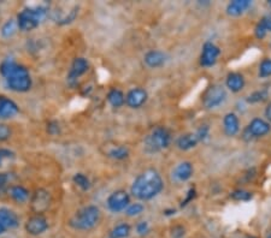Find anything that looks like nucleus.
Returning <instances> with one entry per match:
<instances>
[{
  "mask_svg": "<svg viewBox=\"0 0 271 238\" xmlns=\"http://www.w3.org/2000/svg\"><path fill=\"white\" fill-rule=\"evenodd\" d=\"M258 76L261 79L271 77V58H265V59L262 60L258 69Z\"/></svg>",
  "mask_w": 271,
  "mask_h": 238,
  "instance_id": "7c9ffc66",
  "label": "nucleus"
},
{
  "mask_svg": "<svg viewBox=\"0 0 271 238\" xmlns=\"http://www.w3.org/2000/svg\"><path fill=\"white\" fill-rule=\"evenodd\" d=\"M171 143V134L165 126L154 128L143 141V149L146 153L154 154L167 149Z\"/></svg>",
  "mask_w": 271,
  "mask_h": 238,
  "instance_id": "39448f33",
  "label": "nucleus"
},
{
  "mask_svg": "<svg viewBox=\"0 0 271 238\" xmlns=\"http://www.w3.org/2000/svg\"><path fill=\"white\" fill-rule=\"evenodd\" d=\"M2 161H4V158H2L1 154H0V166L2 165Z\"/></svg>",
  "mask_w": 271,
  "mask_h": 238,
  "instance_id": "37998d69",
  "label": "nucleus"
},
{
  "mask_svg": "<svg viewBox=\"0 0 271 238\" xmlns=\"http://www.w3.org/2000/svg\"><path fill=\"white\" fill-rule=\"evenodd\" d=\"M268 33H271V16H264L259 19V22L257 23L256 28H254V35L258 40H263V39L267 38Z\"/></svg>",
  "mask_w": 271,
  "mask_h": 238,
  "instance_id": "b1692460",
  "label": "nucleus"
},
{
  "mask_svg": "<svg viewBox=\"0 0 271 238\" xmlns=\"http://www.w3.org/2000/svg\"><path fill=\"white\" fill-rule=\"evenodd\" d=\"M265 117H267V120L271 124V101L267 106V109H265Z\"/></svg>",
  "mask_w": 271,
  "mask_h": 238,
  "instance_id": "a19ab883",
  "label": "nucleus"
},
{
  "mask_svg": "<svg viewBox=\"0 0 271 238\" xmlns=\"http://www.w3.org/2000/svg\"><path fill=\"white\" fill-rule=\"evenodd\" d=\"M12 135V130L7 124L0 123V143L6 142L7 140L11 137Z\"/></svg>",
  "mask_w": 271,
  "mask_h": 238,
  "instance_id": "f704fd0d",
  "label": "nucleus"
},
{
  "mask_svg": "<svg viewBox=\"0 0 271 238\" xmlns=\"http://www.w3.org/2000/svg\"><path fill=\"white\" fill-rule=\"evenodd\" d=\"M193 173H194V167L190 161H181L174 167L171 177L176 183H184V182L189 181L192 178Z\"/></svg>",
  "mask_w": 271,
  "mask_h": 238,
  "instance_id": "4468645a",
  "label": "nucleus"
},
{
  "mask_svg": "<svg viewBox=\"0 0 271 238\" xmlns=\"http://www.w3.org/2000/svg\"><path fill=\"white\" fill-rule=\"evenodd\" d=\"M247 238H257V237H254V236H248Z\"/></svg>",
  "mask_w": 271,
  "mask_h": 238,
  "instance_id": "a18cd8bd",
  "label": "nucleus"
},
{
  "mask_svg": "<svg viewBox=\"0 0 271 238\" xmlns=\"http://www.w3.org/2000/svg\"><path fill=\"white\" fill-rule=\"evenodd\" d=\"M46 130H47V132H48L49 135H52V136H56V135L60 134V125H59V123H58L57 120L48 121Z\"/></svg>",
  "mask_w": 271,
  "mask_h": 238,
  "instance_id": "c9c22d12",
  "label": "nucleus"
},
{
  "mask_svg": "<svg viewBox=\"0 0 271 238\" xmlns=\"http://www.w3.org/2000/svg\"><path fill=\"white\" fill-rule=\"evenodd\" d=\"M47 12L48 11L44 6H29L19 11L17 17H16L18 29L24 33L35 30L46 18Z\"/></svg>",
  "mask_w": 271,
  "mask_h": 238,
  "instance_id": "20e7f679",
  "label": "nucleus"
},
{
  "mask_svg": "<svg viewBox=\"0 0 271 238\" xmlns=\"http://www.w3.org/2000/svg\"><path fill=\"white\" fill-rule=\"evenodd\" d=\"M269 46H270V48H271V40H270V43H269Z\"/></svg>",
  "mask_w": 271,
  "mask_h": 238,
  "instance_id": "49530a36",
  "label": "nucleus"
},
{
  "mask_svg": "<svg viewBox=\"0 0 271 238\" xmlns=\"http://www.w3.org/2000/svg\"><path fill=\"white\" fill-rule=\"evenodd\" d=\"M199 142H200V140H199L198 135L195 132H187V134L181 135L176 140V147H178L180 151L187 152L195 148Z\"/></svg>",
  "mask_w": 271,
  "mask_h": 238,
  "instance_id": "6ab92c4d",
  "label": "nucleus"
},
{
  "mask_svg": "<svg viewBox=\"0 0 271 238\" xmlns=\"http://www.w3.org/2000/svg\"><path fill=\"white\" fill-rule=\"evenodd\" d=\"M143 211H145V206H143L142 203H140V202H135V203L129 204L124 212H126V214L128 215V217L134 218L140 215Z\"/></svg>",
  "mask_w": 271,
  "mask_h": 238,
  "instance_id": "72a5a7b5",
  "label": "nucleus"
},
{
  "mask_svg": "<svg viewBox=\"0 0 271 238\" xmlns=\"http://www.w3.org/2000/svg\"><path fill=\"white\" fill-rule=\"evenodd\" d=\"M209 132H210L209 126H207V125H201L200 128H199L198 130H196L195 134L198 135L199 140H200V142H201V141L206 140V138L209 137Z\"/></svg>",
  "mask_w": 271,
  "mask_h": 238,
  "instance_id": "58836bf2",
  "label": "nucleus"
},
{
  "mask_svg": "<svg viewBox=\"0 0 271 238\" xmlns=\"http://www.w3.org/2000/svg\"><path fill=\"white\" fill-rule=\"evenodd\" d=\"M269 98V90L268 89H258L254 90L253 93H251L250 95L246 98V101L248 104H259V102L265 101Z\"/></svg>",
  "mask_w": 271,
  "mask_h": 238,
  "instance_id": "c756f323",
  "label": "nucleus"
},
{
  "mask_svg": "<svg viewBox=\"0 0 271 238\" xmlns=\"http://www.w3.org/2000/svg\"><path fill=\"white\" fill-rule=\"evenodd\" d=\"M129 154H131V152H129L128 147L122 146V145L113 146L106 152L107 157L111 158V159L113 160H117V161H122V160L128 159Z\"/></svg>",
  "mask_w": 271,
  "mask_h": 238,
  "instance_id": "393cba45",
  "label": "nucleus"
},
{
  "mask_svg": "<svg viewBox=\"0 0 271 238\" xmlns=\"http://www.w3.org/2000/svg\"><path fill=\"white\" fill-rule=\"evenodd\" d=\"M148 99L147 90L141 87L133 88L126 94V105L133 110L142 107Z\"/></svg>",
  "mask_w": 271,
  "mask_h": 238,
  "instance_id": "ddd939ff",
  "label": "nucleus"
},
{
  "mask_svg": "<svg viewBox=\"0 0 271 238\" xmlns=\"http://www.w3.org/2000/svg\"><path fill=\"white\" fill-rule=\"evenodd\" d=\"M230 198H233L234 201L247 202V201H251V200H252L253 195H252V193L247 192V190L237 189V190H234V192L230 194Z\"/></svg>",
  "mask_w": 271,
  "mask_h": 238,
  "instance_id": "2f4dec72",
  "label": "nucleus"
},
{
  "mask_svg": "<svg viewBox=\"0 0 271 238\" xmlns=\"http://www.w3.org/2000/svg\"><path fill=\"white\" fill-rule=\"evenodd\" d=\"M164 188L162 176L154 168H147L133 182L131 194L140 201H148L158 196Z\"/></svg>",
  "mask_w": 271,
  "mask_h": 238,
  "instance_id": "f03ea898",
  "label": "nucleus"
},
{
  "mask_svg": "<svg viewBox=\"0 0 271 238\" xmlns=\"http://www.w3.org/2000/svg\"><path fill=\"white\" fill-rule=\"evenodd\" d=\"M221 55V49L211 41H206L203 45V51L200 54V65L204 68H211L217 63Z\"/></svg>",
  "mask_w": 271,
  "mask_h": 238,
  "instance_id": "9b49d317",
  "label": "nucleus"
},
{
  "mask_svg": "<svg viewBox=\"0 0 271 238\" xmlns=\"http://www.w3.org/2000/svg\"><path fill=\"white\" fill-rule=\"evenodd\" d=\"M136 234L140 235V236H145V235H147L148 232H150V224L147 223V221H139V223L136 224Z\"/></svg>",
  "mask_w": 271,
  "mask_h": 238,
  "instance_id": "e433bc0d",
  "label": "nucleus"
},
{
  "mask_svg": "<svg viewBox=\"0 0 271 238\" xmlns=\"http://www.w3.org/2000/svg\"><path fill=\"white\" fill-rule=\"evenodd\" d=\"M88 70H90V63H88V60L86 59V58H75V59L73 60V63H71L70 69H69L68 71V76H66L69 84L75 85L77 81L80 79V77H82L85 74H87Z\"/></svg>",
  "mask_w": 271,
  "mask_h": 238,
  "instance_id": "9d476101",
  "label": "nucleus"
},
{
  "mask_svg": "<svg viewBox=\"0 0 271 238\" xmlns=\"http://www.w3.org/2000/svg\"><path fill=\"white\" fill-rule=\"evenodd\" d=\"M19 113V107L15 101L0 95V119H11Z\"/></svg>",
  "mask_w": 271,
  "mask_h": 238,
  "instance_id": "dca6fc26",
  "label": "nucleus"
},
{
  "mask_svg": "<svg viewBox=\"0 0 271 238\" xmlns=\"http://www.w3.org/2000/svg\"><path fill=\"white\" fill-rule=\"evenodd\" d=\"M73 182L76 187H79L80 189L84 190V192H88V190L92 188V183H90V178L84 173H75L73 176Z\"/></svg>",
  "mask_w": 271,
  "mask_h": 238,
  "instance_id": "c85d7f7f",
  "label": "nucleus"
},
{
  "mask_svg": "<svg viewBox=\"0 0 271 238\" xmlns=\"http://www.w3.org/2000/svg\"><path fill=\"white\" fill-rule=\"evenodd\" d=\"M168 57L167 54L163 51H159V49H151L143 57V63L147 68L150 69H158L162 68L163 65L167 63Z\"/></svg>",
  "mask_w": 271,
  "mask_h": 238,
  "instance_id": "2eb2a0df",
  "label": "nucleus"
},
{
  "mask_svg": "<svg viewBox=\"0 0 271 238\" xmlns=\"http://www.w3.org/2000/svg\"><path fill=\"white\" fill-rule=\"evenodd\" d=\"M106 99L109 101V104L112 107H115V109H120V107L126 104V95H124V93L122 90L117 89V88H113V89L110 90L107 93Z\"/></svg>",
  "mask_w": 271,
  "mask_h": 238,
  "instance_id": "a878e982",
  "label": "nucleus"
},
{
  "mask_svg": "<svg viewBox=\"0 0 271 238\" xmlns=\"http://www.w3.org/2000/svg\"><path fill=\"white\" fill-rule=\"evenodd\" d=\"M186 235V230L183 226L176 225L171 229V237L173 238H183Z\"/></svg>",
  "mask_w": 271,
  "mask_h": 238,
  "instance_id": "4c0bfd02",
  "label": "nucleus"
},
{
  "mask_svg": "<svg viewBox=\"0 0 271 238\" xmlns=\"http://www.w3.org/2000/svg\"><path fill=\"white\" fill-rule=\"evenodd\" d=\"M246 81L245 77L240 73H230L228 74L226 79V87L230 90L231 93H240L245 88Z\"/></svg>",
  "mask_w": 271,
  "mask_h": 238,
  "instance_id": "aec40b11",
  "label": "nucleus"
},
{
  "mask_svg": "<svg viewBox=\"0 0 271 238\" xmlns=\"http://www.w3.org/2000/svg\"><path fill=\"white\" fill-rule=\"evenodd\" d=\"M131 203V195L126 190H116L106 200L107 209L112 213L124 212Z\"/></svg>",
  "mask_w": 271,
  "mask_h": 238,
  "instance_id": "6e6552de",
  "label": "nucleus"
},
{
  "mask_svg": "<svg viewBox=\"0 0 271 238\" xmlns=\"http://www.w3.org/2000/svg\"><path fill=\"white\" fill-rule=\"evenodd\" d=\"M24 229L30 236H40L48 230V221L43 214H34L27 220Z\"/></svg>",
  "mask_w": 271,
  "mask_h": 238,
  "instance_id": "f8f14e48",
  "label": "nucleus"
},
{
  "mask_svg": "<svg viewBox=\"0 0 271 238\" xmlns=\"http://www.w3.org/2000/svg\"><path fill=\"white\" fill-rule=\"evenodd\" d=\"M0 75L4 77L6 87L11 92L27 93L32 89L33 79L29 70L13 59L7 58L2 60L0 64Z\"/></svg>",
  "mask_w": 271,
  "mask_h": 238,
  "instance_id": "f257e3e1",
  "label": "nucleus"
},
{
  "mask_svg": "<svg viewBox=\"0 0 271 238\" xmlns=\"http://www.w3.org/2000/svg\"><path fill=\"white\" fill-rule=\"evenodd\" d=\"M77 15H79V6L74 5L71 9H69L68 12H59V15H54L52 18L59 26H66V24H70L71 22L75 21Z\"/></svg>",
  "mask_w": 271,
  "mask_h": 238,
  "instance_id": "5701e85b",
  "label": "nucleus"
},
{
  "mask_svg": "<svg viewBox=\"0 0 271 238\" xmlns=\"http://www.w3.org/2000/svg\"><path fill=\"white\" fill-rule=\"evenodd\" d=\"M268 4H269V6H271V0H269V1H268Z\"/></svg>",
  "mask_w": 271,
  "mask_h": 238,
  "instance_id": "c03bdc74",
  "label": "nucleus"
},
{
  "mask_svg": "<svg viewBox=\"0 0 271 238\" xmlns=\"http://www.w3.org/2000/svg\"><path fill=\"white\" fill-rule=\"evenodd\" d=\"M11 174L7 172H0V198L7 194L10 189Z\"/></svg>",
  "mask_w": 271,
  "mask_h": 238,
  "instance_id": "473e14b6",
  "label": "nucleus"
},
{
  "mask_svg": "<svg viewBox=\"0 0 271 238\" xmlns=\"http://www.w3.org/2000/svg\"><path fill=\"white\" fill-rule=\"evenodd\" d=\"M6 231H7V229L5 228V226H2L1 224H0V236H1V235H4Z\"/></svg>",
  "mask_w": 271,
  "mask_h": 238,
  "instance_id": "79ce46f5",
  "label": "nucleus"
},
{
  "mask_svg": "<svg viewBox=\"0 0 271 238\" xmlns=\"http://www.w3.org/2000/svg\"><path fill=\"white\" fill-rule=\"evenodd\" d=\"M101 219V212L98 206L88 204L82 207L69 220V225L79 231H90L95 228Z\"/></svg>",
  "mask_w": 271,
  "mask_h": 238,
  "instance_id": "7ed1b4c3",
  "label": "nucleus"
},
{
  "mask_svg": "<svg viewBox=\"0 0 271 238\" xmlns=\"http://www.w3.org/2000/svg\"><path fill=\"white\" fill-rule=\"evenodd\" d=\"M271 131V124L263 118H253L243 130V140L251 141L267 136Z\"/></svg>",
  "mask_w": 271,
  "mask_h": 238,
  "instance_id": "0eeeda50",
  "label": "nucleus"
},
{
  "mask_svg": "<svg viewBox=\"0 0 271 238\" xmlns=\"http://www.w3.org/2000/svg\"><path fill=\"white\" fill-rule=\"evenodd\" d=\"M132 228L129 224L121 223L116 225L110 232V238H127L131 235Z\"/></svg>",
  "mask_w": 271,
  "mask_h": 238,
  "instance_id": "cd10ccee",
  "label": "nucleus"
},
{
  "mask_svg": "<svg viewBox=\"0 0 271 238\" xmlns=\"http://www.w3.org/2000/svg\"><path fill=\"white\" fill-rule=\"evenodd\" d=\"M228 98L226 88L221 84H212L206 89L203 95V105L206 110L218 109Z\"/></svg>",
  "mask_w": 271,
  "mask_h": 238,
  "instance_id": "423d86ee",
  "label": "nucleus"
},
{
  "mask_svg": "<svg viewBox=\"0 0 271 238\" xmlns=\"http://www.w3.org/2000/svg\"><path fill=\"white\" fill-rule=\"evenodd\" d=\"M18 26H17V21L13 18L7 19L4 24H2L1 29H0V34L4 39H10L12 37H15L18 32Z\"/></svg>",
  "mask_w": 271,
  "mask_h": 238,
  "instance_id": "bb28decb",
  "label": "nucleus"
},
{
  "mask_svg": "<svg viewBox=\"0 0 271 238\" xmlns=\"http://www.w3.org/2000/svg\"><path fill=\"white\" fill-rule=\"evenodd\" d=\"M252 6L251 0H234L226 5V12L230 17H239Z\"/></svg>",
  "mask_w": 271,
  "mask_h": 238,
  "instance_id": "f3484780",
  "label": "nucleus"
},
{
  "mask_svg": "<svg viewBox=\"0 0 271 238\" xmlns=\"http://www.w3.org/2000/svg\"><path fill=\"white\" fill-rule=\"evenodd\" d=\"M195 195H196L195 189H194V188H190V189L188 190L187 194H186V198H184V200H182V202H181V207H186L190 201L194 200Z\"/></svg>",
  "mask_w": 271,
  "mask_h": 238,
  "instance_id": "ea45409f",
  "label": "nucleus"
},
{
  "mask_svg": "<svg viewBox=\"0 0 271 238\" xmlns=\"http://www.w3.org/2000/svg\"><path fill=\"white\" fill-rule=\"evenodd\" d=\"M0 224L5 226L7 230L16 229L19 225V218L15 212L11 211L6 207H1L0 208Z\"/></svg>",
  "mask_w": 271,
  "mask_h": 238,
  "instance_id": "412c9836",
  "label": "nucleus"
},
{
  "mask_svg": "<svg viewBox=\"0 0 271 238\" xmlns=\"http://www.w3.org/2000/svg\"><path fill=\"white\" fill-rule=\"evenodd\" d=\"M9 196L11 200L15 201L16 203H26L30 198V193L23 185H11L9 192Z\"/></svg>",
  "mask_w": 271,
  "mask_h": 238,
  "instance_id": "4be33fe9",
  "label": "nucleus"
},
{
  "mask_svg": "<svg viewBox=\"0 0 271 238\" xmlns=\"http://www.w3.org/2000/svg\"><path fill=\"white\" fill-rule=\"evenodd\" d=\"M30 207L35 214H44L51 204V195L46 189H37L30 195Z\"/></svg>",
  "mask_w": 271,
  "mask_h": 238,
  "instance_id": "1a4fd4ad",
  "label": "nucleus"
},
{
  "mask_svg": "<svg viewBox=\"0 0 271 238\" xmlns=\"http://www.w3.org/2000/svg\"><path fill=\"white\" fill-rule=\"evenodd\" d=\"M223 130L226 136H235L240 131L239 117L234 112L226 113L223 118Z\"/></svg>",
  "mask_w": 271,
  "mask_h": 238,
  "instance_id": "a211bd4d",
  "label": "nucleus"
}]
</instances>
